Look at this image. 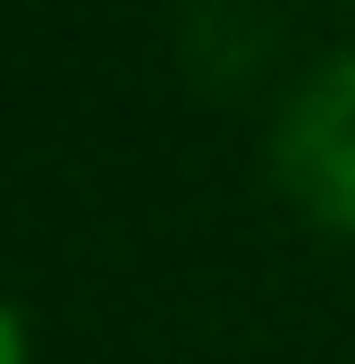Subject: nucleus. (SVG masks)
<instances>
[{
  "label": "nucleus",
  "mask_w": 355,
  "mask_h": 364,
  "mask_svg": "<svg viewBox=\"0 0 355 364\" xmlns=\"http://www.w3.org/2000/svg\"><path fill=\"white\" fill-rule=\"evenodd\" d=\"M279 161L330 220H355V43L330 51L279 110Z\"/></svg>",
  "instance_id": "f257e3e1"
},
{
  "label": "nucleus",
  "mask_w": 355,
  "mask_h": 364,
  "mask_svg": "<svg viewBox=\"0 0 355 364\" xmlns=\"http://www.w3.org/2000/svg\"><path fill=\"white\" fill-rule=\"evenodd\" d=\"M0 364H26V322H17L9 296H0Z\"/></svg>",
  "instance_id": "f03ea898"
}]
</instances>
